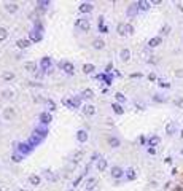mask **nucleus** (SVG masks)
Segmentation results:
<instances>
[{"mask_svg":"<svg viewBox=\"0 0 183 191\" xmlns=\"http://www.w3.org/2000/svg\"><path fill=\"white\" fill-rule=\"evenodd\" d=\"M120 57H121L123 62L129 61V59H131V50H129V48H123V50L120 51Z\"/></svg>","mask_w":183,"mask_h":191,"instance_id":"f3484780","label":"nucleus"},{"mask_svg":"<svg viewBox=\"0 0 183 191\" xmlns=\"http://www.w3.org/2000/svg\"><path fill=\"white\" fill-rule=\"evenodd\" d=\"M37 69H38V65H37L35 62H32V61H29V62H26L24 64V70H27V72H35Z\"/></svg>","mask_w":183,"mask_h":191,"instance_id":"bb28decb","label":"nucleus"},{"mask_svg":"<svg viewBox=\"0 0 183 191\" xmlns=\"http://www.w3.org/2000/svg\"><path fill=\"white\" fill-rule=\"evenodd\" d=\"M115 99L118 100V104H123V102H126V96L123 92H116L115 94Z\"/></svg>","mask_w":183,"mask_h":191,"instance_id":"4c0bfd02","label":"nucleus"},{"mask_svg":"<svg viewBox=\"0 0 183 191\" xmlns=\"http://www.w3.org/2000/svg\"><path fill=\"white\" fill-rule=\"evenodd\" d=\"M116 32H118V35H126V24L124 22H120L116 26Z\"/></svg>","mask_w":183,"mask_h":191,"instance_id":"f704fd0d","label":"nucleus"},{"mask_svg":"<svg viewBox=\"0 0 183 191\" xmlns=\"http://www.w3.org/2000/svg\"><path fill=\"white\" fill-rule=\"evenodd\" d=\"M159 143H161V137H159V136H151V137L148 139V147H150V148L158 147Z\"/></svg>","mask_w":183,"mask_h":191,"instance_id":"a211bd4d","label":"nucleus"},{"mask_svg":"<svg viewBox=\"0 0 183 191\" xmlns=\"http://www.w3.org/2000/svg\"><path fill=\"white\" fill-rule=\"evenodd\" d=\"M148 78H150L151 81H154V80H158V78H156V75H154V73H150V75H148Z\"/></svg>","mask_w":183,"mask_h":191,"instance_id":"864d4df0","label":"nucleus"},{"mask_svg":"<svg viewBox=\"0 0 183 191\" xmlns=\"http://www.w3.org/2000/svg\"><path fill=\"white\" fill-rule=\"evenodd\" d=\"M13 78H14V73H13V72H5V73H3V80H5V81H10V80H13Z\"/></svg>","mask_w":183,"mask_h":191,"instance_id":"79ce46f5","label":"nucleus"},{"mask_svg":"<svg viewBox=\"0 0 183 191\" xmlns=\"http://www.w3.org/2000/svg\"><path fill=\"white\" fill-rule=\"evenodd\" d=\"M22 158H24V156L21 155V153H18V151H16V153H13V156H11V159H13L14 162H21V161H22Z\"/></svg>","mask_w":183,"mask_h":191,"instance_id":"ea45409f","label":"nucleus"},{"mask_svg":"<svg viewBox=\"0 0 183 191\" xmlns=\"http://www.w3.org/2000/svg\"><path fill=\"white\" fill-rule=\"evenodd\" d=\"M83 113L88 115V116H93V115H96V107H94V105H85Z\"/></svg>","mask_w":183,"mask_h":191,"instance_id":"cd10ccee","label":"nucleus"},{"mask_svg":"<svg viewBox=\"0 0 183 191\" xmlns=\"http://www.w3.org/2000/svg\"><path fill=\"white\" fill-rule=\"evenodd\" d=\"M175 105L178 108H183V97H178V99H175Z\"/></svg>","mask_w":183,"mask_h":191,"instance_id":"09e8293b","label":"nucleus"},{"mask_svg":"<svg viewBox=\"0 0 183 191\" xmlns=\"http://www.w3.org/2000/svg\"><path fill=\"white\" fill-rule=\"evenodd\" d=\"M161 43H162V38L161 37H153V38H150V40H148V46L150 48H156Z\"/></svg>","mask_w":183,"mask_h":191,"instance_id":"412c9836","label":"nucleus"},{"mask_svg":"<svg viewBox=\"0 0 183 191\" xmlns=\"http://www.w3.org/2000/svg\"><path fill=\"white\" fill-rule=\"evenodd\" d=\"M126 34H129V35L134 34V26L132 24H126Z\"/></svg>","mask_w":183,"mask_h":191,"instance_id":"49530a36","label":"nucleus"},{"mask_svg":"<svg viewBox=\"0 0 183 191\" xmlns=\"http://www.w3.org/2000/svg\"><path fill=\"white\" fill-rule=\"evenodd\" d=\"M80 97H81V99H93V97H94V92L91 91V89H85L83 92L80 94Z\"/></svg>","mask_w":183,"mask_h":191,"instance_id":"72a5a7b5","label":"nucleus"},{"mask_svg":"<svg viewBox=\"0 0 183 191\" xmlns=\"http://www.w3.org/2000/svg\"><path fill=\"white\" fill-rule=\"evenodd\" d=\"M148 153H150V155H154V153H156V148H150L148 147Z\"/></svg>","mask_w":183,"mask_h":191,"instance_id":"5fc2aeb1","label":"nucleus"},{"mask_svg":"<svg viewBox=\"0 0 183 191\" xmlns=\"http://www.w3.org/2000/svg\"><path fill=\"white\" fill-rule=\"evenodd\" d=\"M105 46V42L102 40V38H94L93 40V48L94 50H104Z\"/></svg>","mask_w":183,"mask_h":191,"instance_id":"4be33fe9","label":"nucleus"},{"mask_svg":"<svg viewBox=\"0 0 183 191\" xmlns=\"http://www.w3.org/2000/svg\"><path fill=\"white\" fill-rule=\"evenodd\" d=\"M0 191H2V189H0Z\"/></svg>","mask_w":183,"mask_h":191,"instance_id":"680f3d73","label":"nucleus"},{"mask_svg":"<svg viewBox=\"0 0 183 191\" xmlns=\"http://www.w3.org/2000/svg\"><path fill=\"white\" fill-rule=\"evenodd\" d=\"M175 75H177V76H183V70H177Z\"/></svg>","mask_w":183,"mask_h":191,"instance_id":"6e6d98bb","label":"nucleus"},{"mask_svg":"<svg viewBox=\"0 0 183 191\" xmlns=\"http://www.w3.org/2000/svg\"><path fill=\"white\" fill-rule=\"evenodd\" d=\"M46 105H48V110H50V112H54V110H56V104H54L53 99H48V100H46Z\"/></svg>","mask_w":183,"mask_h":191,"instance_id":"a19ab883","label":"nucleus"},{"mask_svg":"<svg viewBox=\"0 0 183 191\" xmlns=\"http://www.w3.org/2000/svg\"><path fill=\"white\" fill-rule=\"evenodd\" d=\"M175 123L173 121H169L167 124H166V134L167 136H173V134H175Z\"/></svg>","mask_w":183,"mask_h":191,"instance_id":"5701e85b","label":"nucleus"},{"mask_svg":"<svg viewBox=\"0 0 183 191\" xmlns=\"http://www.w3.org/2000/svg\"><path fill=\"white\" fill-rule=\"evenodd\" d=\"M16 46L21 48V50H26V48L30 46V40H26V38H19V40L16 42Z\"/></svg>","mask_w":183,"mask_h":191,"instance_id":"b1692460","label":"nucleus"},{"mask_svg":"<svg viewBox=\"0 0 183 191\" xmlns=\"http://www.w3.org/2000/svg\"><path fill=\"white\" fill-rule=\"evenodd\" d=\"M158 84L161 86V88H169V86H170V84H169L167 81H164L162 78H159V80H158Z\"/></svg>","mask_w":183,"mask_h":191,"instance_id":"de8ad7c7","label":"nucleus"},{"mask_svg":"<svg viewBox=\"0 0 183 191\" xmlns=\"http://www.w3.org/2000/svg\"><path fill=\"white\" fill-rule=\"evenodd\" d=\"M42 38H43L42 32H40V30H37V29H32V30L29 32V40H30V42L38 43V42H42Z\"/></svg>","mask_w":183,"mask_h":191,"instance_id":"423d86ee","label":"nucleus"},{"mask_svg":"<svg viewBox=\"0 0 183 191\" xmlns=\"http://www.w3.org/2000/svg\"><path fill=\"white\" fill-rule=\"evenodd\" d=\"M173 191H183V189H181V186H177V188L173 189Z\"/></svg>","mask_w":183,"mask_h":191,"instance_id":"13d9d810","label":"nucleus"},{"mask_svg":"<svg viewBox=\"0 0 183 191\" xmlns=\"http://www.w3.org/2000/svg\"><path fill=\"white\" fill-rule=\"evenodd\" d=\"M96 167H97V170H99V172H105V170H107V167H108V162H107V159H105V158H100V159L97 161Z\"/></svg>","mask_w":183,"mask_h":191,"instance_id":"dca6fc26","label":"nucleus"},{"mask_svg":"<svg viewBox=\"0 0 183 191\" xmlns=\"http://www.w3.org/2000/svg\"><path fill=\"white\" fill-rule=\"evenodd\" d=\"M140 11V8H139V3H131L129 6H127V10H126V13H127V16L129 18H134V16H137V13Z\"/></svg>","mask_w":183,"mask_h":191,"instance_id":"0eeeda50","label":"nucleus"},{"mask_svg":"<svg viewBox=\"0 0 183 191\" xmlns=\"http://www.w3.org/2000/svg\"><path fill=\"white\" fill-rule=\"evenodd\" d=\"M180 136H181V137H183V129H181V134H180Z\"/></svg>","mask_w":183,"mask_h":191,"instance_id":"bf43d9fd","label":"nucleus"},{"mask_svg":"<svg viewBox=\"0 0 183 191\" xmlns=\"http://www.w3.org/2000/svg\"><path fill=\"white\" fill-rule=\"evenodd\" d=\"M124 172H126V170H123L120 166H113V167H112V177H113V178H121V177L124 175Z\"/></svg>","mask_w":183,"mask_h":191,"instance_id":"9b49d317","label":"nucleus"},{"mask_svg":"<svg viewBox=\"0 0 183 191\" xmlns=\"http://www.w3.org/2000/svg\"><path fill=\"white\" fill-rule=\"evenodd\" d=\"M153 100H154V102L162 104V102H166V100H167V97H164V96H161V94H154V96H153Z\"/></svg>","mask_w":183,"mask_h":191,"instance_id":"e433bc0d","label":"nucleus"},{"mask_svg":"<svg viewBox=\"0 0 183 191\" xmlns=\"http://www.w3.org/2000/svg\"><path fill=\"white\" fill-rule=\"evenodd\" d=\"M14 116H16V112H14V108H11V107H6V108L3 110V120L10 121V120H13Z\"/></svg>","mask_w":183,"mask_h":191,"instance_id":"1a4fd4ad","label":"nucleus"},{"mask_svg":"<svg viewBox=\"0 0 183 191\" xmlns=\"http://www.w3.org/2000/svg\"><path fill=\"white\" fill-rule=\"evenodd\" d=\"M32 151H34V148H32L27 142H21V143H18V153H21L22 156L30 155Z\"/></svg>","mask_w":183,"mask_h":191,"instance_id":"20e7f679","label":"nucleus"},{"mask_svg":"<svg viewBox=\"0 0 183 191\" xmlns=\"http://www.w3.org/2000/svg\"><path fill=\"white\" fill-rule=\"evenodd\" d=\"M131 76H132V78H135V76H137V78H139V76H142V73H132Z\"/></svg>","mask_w":183,"mask_h":191,"instance_id":"4d7b16f0","label":"nucleus"},{"mask_svg":"<svg viewBox=\"0 0 183 191\" xmlns=\"http://www.w3.org/2000/svg\"><path fill=\"white\" fill-rule=\"evenodd\" d=\"M59 69L64 70L67 75H73V73H75V65H73L72 62H69V61H62V62H59Z\"/></svg>","mask_w":183,"mask_h":191,"instance_id":"7ed1b4c3","label":"nucleus"},{"mask_svg":"<svg viewBox=\"0 0 183 191\" xmlns=\"http://www.w3.org/2000/svg\"><path fill=\"white\" fill-rule=\"evenodd\" d=\"M112 108H113V112H115L116 115H123V113H124V108H123V105H121V104H118V102L112 104Z\"/></svg>","mask_w":183,"mask_h":191,"instance_id":"c756f323","label":"nucleus"},{"mask_svg":"<svg viewBox=\"0 0 183 191\" xmlns=\"http://www.w3.org/2000/svg\"><path fill=\"white\" fill-rule=\"evenodd\" d=\"M180 153H181V155H183V148H181V151H180Z\"/></svg>","mask_w":183,"mask_h":191,"instance_id":"052dcab7","label":"nucleus"},{"mask_svg":"<svg viewBox=\"0 0 183 191\" xmlns=\"http://www.w3.org/2000/svg\"><path fill=\"white\" fill-rule=\"evenodd\" d=\"M93 3H81L80 5V13H91V11H93Z\"/></svg>","mask_w":183,"mask_h":191,"instance_id":"a878e982","label":"nucleus"},{"mask_svg":"<svg viewBox=\"0 0 183 191\" xmlns=\"http://www.w3.org/2000/svg\"><path fill=\"white\" fill-rule=\"evenodd\" d=\"M75 27L80 29V30H83V32H88L91 29V22H89V19H86V18H80V19H77Z\"/></svg>","mask_w":183,"mask_h":191,"instance_id":"f03ea898","label":"nucleus"},{"mask_svg":"<svg viewBox=\"0 0 183 191\" xmlns=\"http://www.w3.org/2000/svg\"><path fill=\"white\" fill-rule=\"evenodd\" d=\"M51 64H53L51 57H48V56L42 57V61H40V67H42V70H48L50 67H51Z\"/></svg>","mask_w":183,"mask_h":191,"instance_id":"f8f14e48","label":"nucleus"},{"mask_svg":"<svg viewBox=\"0 0 183 191\" xmlns=\"http://www.w3.org/2000/svg\"><path fill=\"white\" fill-rule=\"evenodd\" d=\"M85 185H86V191H96L97 186H99V185L96 183V178H89Z\"/></svg>","mask_w":183,"mask_h":191,"instance_id":"aec40b11","label":"nucleus"},{"mask_svg":"<svg viewBox=\"0 0 183 191\" xmlns=\"http://www.w3.org/2000/svg\"><path fill=\"white\" fill-rule=\"evenodd\" d=\"M124 175H126L127 180H135V178H137V170H135L134 167H129V169H126Z\"/></svg>","mask_w":183,"mask_h":191,"instance_id":"6ab92c4d","label":"nucleus"},{"mask_svg":"<svg viewBox=\"0 0 183 191\" xmlns=\"http://www.w3.org/2000/svg\"><path fill=\"white\" fill-rule=\"evenodd\" d=\"M169 32H170V26H169V24H164V26L161 27V34H162V35H167Z\"/></svg>","mask_w":183,"mask_h":191,"instance_id":"c03bdc74","label":"nucleus"},{"mask_svg":"<svg viewBox=\"0 0 183 191\" xmlns=\"http://www.w3.org/2000/svg\"><path fill=\"white\" fill-rule=\"evenodd\" d=\"M32 134L45 140V139L48 137V134H50V129H48V126H45V124H38V126H35V129H34Z\"/></svg>","mask_w":183,"mask_h":191,"instance_id":"f257e3e1","label":"nucleus"},{"mask_svg":"<svg viewBox=\"0 0 183 191\" xmlns=\"http://www.w3.org/2000/svg\"><path fill=\"white\" fill-rule=\"evenodd\" d=\"M97 80H104L107 84H112L113 83V75L112 73H100V75H97Z\"/></svg>","mask_w":183,"mask_h":191,"instance_id":"4468645a","label":"nucleus"},{"mask_svg":"<svg viewBox=\"0 0 183 191\" xmlns=\"http://www.w3.org/2000/svg\"><path fill=\"white\" fill-rule=\"evenodd\" d=\"M3 6H5V10H6L8 13H16L18 10H19V5L14 3V2H6Z\"/></svg>","mask_w":183,"mask_h":191,"instance_id":"ddd939ff","label":"nucleus"},{"mask_svg":"<svg viewBox=\"0 0 183 191\" xmlns=\"http://www.w3.org/2000/svg\"><path fill=\"white\" fill-rule=\"evenodd\" d=\"M120 139H118V137H110L108 139V145L110 147H112V148H118V147H120Z\"/></svg>","mask_w":183,"mask_h":191,"instance_id":"2f4dec72","label":"nucleus"},{"mask_svg":"<svg viewBox=\"0 0 183 191\" xmlns=\"http://www.w3.org/2000/svg\"><path fill=\"white\" fill-rule=\"evenodd\" d=\"M40 181H42V177H40V175H35V174H32V175L29 177V183H30V185H34V186L40 185Z\"/></svg>","mask_w":183,"mask_h":191,"instance_id":"c85d7f7f","label":"nucleus"},{"mask_svg":"<svg viewBox=\"0 0 183 191\" xmlns=\"http://www.w3.org/2000/svg\"><path fill=\"white\" fill-rule=\"evenodd\" d=\"M137 3H139V8L142 10V11H148V10L151 8V2H146V0H139V2H137Z\"/></svg>","mask_w":183,"mask_h":191,"instance_id":"393cba45","label":"nucleus"},{"mask_svg":"<svg viewBox=\"0 0 183 191\" xmlns=\"http://www.w3.org/2000/svg\"><path fill=\"white\" fill-rule=\"evenodd\" d=\"M85 175H86V174H83V175H80L78 178H75V181H73V186H77V185L80 183V181H81V180H83V177H85Z\"/></svg>","mask_w":183,"mask_h":191,"instance_id":"8fccbe9b","label":"nucleus"},{"mask_svg":"<svg viewBox=\"0 0 183 191\" xmlns=\"http://www.w3.org/2000/svg\"><path fill=\"white\" fill-rule=\"evenodd\" d=\"M43 175H45V178H46V180H51V181H53V180H56V177H54L50 170H45V172H43Z\"/></svg>","mask_w":183,"mask_h":191,"instance_id":"a18cd8bd","label":"nucleus"},{"mask_svg":"<svg viewBox=\"0 0 183 191\" xmlns=\"http://www.w3.org/2000/svg\"><path fill=\"white\" fill-rule=\"evenodd\" d=\"M51 121H53L51 113H48V112H42V113H40V124H45V126H48Z\"/></svg>","mask_w":183,"mask_h":191,"instance_id":"6e6552de","label":"nucleus"},{"mask_svg":"<svg viewBox=\"0 0 183 191\" xmlns=\"http://www.w3.org/2000/svg\"><path fill=\"white\" fill-rule=\"evenodd\" d=\"M6 38H8V30L5 27H0V42L6 40Z\"/></svg>","mask_w":183,"mask_h":191,"instance_id":"c9c22d12","label":"nucleus"},{"mask_svg":"<svg viewBox=\"0 0 183 191\" xmlns=\"http://www.w3.org/2000/svg\"><path fill=\"white\" fill-rule=\"evenodd\" d=\"M64 104L67 105L69 108H80V105H81V97L80 96H75V97H72V99H69V100H64Z\"/></svg>","mask_w":183,"mask_h":191,"instance_id":"39448f33","label":"nucleus"},{"mask_svg":"<svg viewBox=\"0 0 183 191\" xmlns=\"http://www.w3.org/2000/svg\"><path fill=\"white\" fill-rule=\"evenodd\" d=\"M100 159V156H99V153H94L93 156H91V161H99Z\"/></svg>","mask_w":183,"mask_h":191,"instance_id":"3c124183","label":"nucleus"},{"mask_svg":"<svg viewBox=\"0 0 183 191\" xmlns=\"http://www.w3.org/2000/svg\"><path fill=\"white\" fill-rule=\"evenodd\" d=\"M13 94H14V92H13L11 89H5V91H2V96H3L5 99H10V97H13Z\"/></svg>","mask_w":183,"mask_h":191,"instance_id":"37998d69","label":"nucleus"},{"mask_svg":"<svg viewBox=\"0 0 183 191\" xmlns=\"http://www.w3.org/2000/svg\"><path fill=\"white\" fill-rule=\"evenodd\" d=\"M43 142V139H40V137H37V136H34V134H32V136L29 137V139H27V143H29V145L32 147V148H35V147H38L40 145V143Z\"/></svg>","mask_w":183,"mask_h":191,"instance_id":"9d476101","label":"nucleus"},{"mask_svg":"<svg viewBox=\"0 0 183 191\" xmlns=\"http://www.w3.org/2000/svg\"><path fill=\"white\" fill-rule=\"evenodd\" d=\"M50 5H51L50 0H38V2H37V6H38V10H48Z\"/></svg>","mask_w":183,"mask_h":191,"instance_id":"7c9ffc66","label":"nucleus"},{"mask_svg":"<svg viewBox=\"0 0 183 191\" xmlns=\"http://www.w3.org/2000/svg\"><path fill=\"white\" fill-rule=\"evenodd\" d=\"M99 29H100V32H102V34H107V32H108L107 26H102V27H99Z\"/></svg>","mask_w":183,"mask_h":191,"instance_id":"603ef678","label":"nucleus"},{"mask_svg":"<svg viewBox=\"0 0 183 191\" xmlns=\"http://www.w3.org/2000/svg\"><path fill=\"white\" fill-rule=\"evenodd\" d=\"M94 70H96V65H94V64H85V65H83V72H85L86 75L93 73Z\"/></svg>","mask_w":183,"mask_h":191,"instance_id":"473e14b6","label":"nucleus"},{"mask_svg":"<svg viewBox=\"0 0 183 191\" xmlns=\"http://www.w3.org/2000/svg\"><path fill=\"white\" fill-rule=\"evenodd\" d=\"M83 155H85V153L81 151V150L75 151V153H73V161H75V162H78V161H80L81 158H83Z\"/></svg>","mask_w":183,"mask_h":191,"instance_id":"58836bf2","label":"nucleus"},{"mask_svg":"<svg viewBox=\"0 0 183 191\" xmlns=\"http://www.w3.org/2000/svg\"><path fill=\"white\" fill-rule=\"evenodd\" d=\"M88 139H89V136H88V132H86L85 129H80V131L77 132V140H78L80 143H85Z\"/></svg>","mask_w":183,"mask_h":191,"instance_id":"2eb2a0df","label":"nucleus"}]
</instances>
